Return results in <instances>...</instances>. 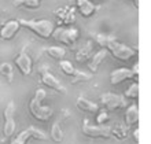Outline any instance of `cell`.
I'll use <instances>...</instances> for the list:
<instances>
[{
	"label": "cell",
	"instance_id": "obj_1",
	"mask_svg": "<svg viewBox=\"0 0 151 144\" xmlns=\"http://www.w3.org/2000/svg\"><path fill=\"white\" fill-rule=\"evenodd\" d=\"M45 96H47L45 89H43V88L36 89V92L33 93L32 99L29 100V104H28L29 114L35 120L40 121V122H45V121L51 120V117L54 115L52 107L43 104V100L45 99Z\"/></svg>",
	"mask_w": 151,
	"mask_h": 144
},
{
	"label": "cell",
	"instance_id": "obj_2",
	"mask_svg": "<svg viewBox=\"0 0 151 144\" xmlns=\"http://www.w3.org/2000/svg\"><path fill=\"white\" fill-rule=\"evenodd\" d=\"M21 26L29 29L32 33H35L36 36H39L40 39L47 40L52 36L54 32V22H51L50 19H18Z\"/></svg>",
	"mask_w": 151,
	"mask_h": 144
},
{
	"label": "cell",
	"instance_id": "obj_3",
	"mask_svg": "<svg viewBox=\"0 0 151 144\" xmlns=\"http://www.w3.org/2000/svg\"><path fill=\"white\" fill-rule=\"evenodd\" d=\"M104 49H106L113 58H115L117 60H121V62H127V60L135 58L136 54H137V51H136L135 48L119 43V41H117V39H113V40L104 47Z\"/></svg>",
	"mask_w": 151,
	"mask_h": 144
},
{
	"label": "cell",
	"instance_id": "obj_4",
	"mask_svg": "<svg viewBox=\"0 0 151 144\" xmlns=\"http://www.w3.org/2000/svg\"><path fill=\"white\" fill-rule=\"evenodd\" d=\"M81 133L88 139H113L111 136V126L109 125H91L89 120L83 121L81 125Z\"/></svg>",
	"mask_w": 151,
	"mask_h": 144
},
{
	"label": "cell",
	"instance_id": "obj_5",
	"mask_svg": "<svg viewBox=\"0 0 151 144\" xmlns=\"http://www.w3.org/2000/svg\"><path fill=\"white\" fill-rule=\"evenodd\" d=\"M51 37L60 44H65L66 47H72L78 40L80 33L78 29L74 26H59V28L54 29Z\"/></svg>",
	"mask_w": 151,
	"mask_h": 144
},
{
	"label": "cell",
	"instance_id": "obj_6",
	"mask_svg": "<svg viewBox=\"0 0 151 144\" xmlns=\"http://www.w3.org/2000/svg\"><path fill=\"white\" fill-rule=\"evenodd\" d=\"M39 73H40V82H41V85H44L45 88H50L58 93L68 92V89L65 88V85L50 72V67H48V66H45V64L41 66Z\"/></svg>",
	"mask_w": 151,
	"mask_h": 144
},
{
	"label": "cell",
	"instance_id": "obj_7",
	"mask_svg": "<svg viewBox=\"0 0 151 144\" xmlns=\"http://www.w3.org/2000/svg\"><path fill=\"white\" fill-rule=\"evenodd\" d=\"M4 125H3V136L6 139H10V137L15 133V103L14 102H8L7 106L4 107Z\"/></svg>",
	"mask_w": 151,
	"mask_h": 144
},
{
	"label": "cell",
	"instance_id": "obj_8",
	"mask_svg": "<svg viewBox=\"0 0 151 144\" xmlns=\"http://www.w3.org/2000/svg\"><path fill=\"white\" fill-rule=\"evenodd\" d=\"M100 103L104 110L107 111H114L118 108H125L128 106L127 99L122 95H117L113 92H104L100 95Z\"/></svg>",
	"mask_w": 151,
	"mask_h": 144
},
{
	"label": "cell",
	"instance_id": "obj_9",
	"mask_svg": "<svg viewBox=\"0 0 151 144\" xmlns=\"http://www.w3.org/2000/svg\"><path fill=\"white\" fill-rule=\"evenodd\" d=\"M30 139H36V140H47L48 136L47 133L41 130V129L36 128V126H29V128L24 129L19 135H17L11 140L10 144H28Z\"/></svg>",
	"mask_w": 151,
	"mask_h": 144
},
{
	"label": "cell",
	"instance_id": "obj_10",
	"mask_svg": "<svg viewBox=\"0 0 151 144\" xmlns=\"http://www.w3.org/2000/svg\"><path fill=\"white\" fill-rule=\"evenodd\" d=\"M15 66L24 77H29L33 72V60L28 54V47H24L15 58Z\"/></svg>",
	"mask_w": 151,
	"mask_h": 144
},
{
	"label": "cell",
	"instance_id": "obj_11",
	"mask_svg": "<svg viewBox=\"0 0 151 144\" xmlns=\"http://www.w3.org/2000/svg\"><path fill=\"white\" fill-rule=\"evenodd\" d=\"M69 117H70L69 110L63 108V110L60 111L59 118L52 124L51 130H50V137H51V140L54 141V143H62V141H63L65 135H63V129H62V122H63L65 120H68Z\"/></svg>",
	"mask_w": 151,
	"mask_h": 144
},
{
	"label": "cell",
	"instance_id": "obj_12",
	"mask_svg": "<svg viewBox=\"0 0 151 144\" xmlns=\"http://www.w3.org/2000/svg\"><path fill=\"white\" fill-rule=\"evenodd\" d=\"M21 29V25L18 19H10L0 28V39L4 41H10L18 34Z\"/></svg>",
	"mask_w": 151,
	"mask_h": 144
},
{
	"label": "cell",
	"instance_id": "obj_13",
	"mask_svg": "<svg viewBox=\"0 0 151 144\" xmlns=\"http://www.w3.org/2000/svg\"><path fill=\"white\" fill-rule=\"evenodd\" d=\"M128 80H136L135 74L132 73L131 69H127V67H119V69H115L110 73V84L111 85H118L124 81H128Z\"/></svg>",
	"mask_w": 151,
	"mask_h": 144
},
{
	"label": "cell",
	"instance_id": "obj_14",
	"mask_svg": "<svg viewBox=\"0 0 151 144\" xmlns=\"http://www.w3.org/2000/svg\"><path fill=\"white\" fill-rule=\"evenodd\" d=\"M76 8L84 18H89L98 11L99 7L95 6L91 0H76Z\"/></svg>",
	"mask_w": 151,
	"mask_h": 144
},
{
	"label": "cell",
	"instance_id": "obj_15",
	"mask_svg": "<svg viewBox=\"0 0 151 144\" xmlns=\"http://www.w3.org/2000/svg\"><path fill=\"white\" fill-rule=\"evenodd\" d=\"M107 55H109V52L106 51L104 48H102V49H99V51H96L93 55H91V58L88 59V69L91 70L92 74L99 70V66L102 64V62L106 59V56Z\"/></svg>",
	"mask_w": 151,
	"mask_h": 144
},
{
	"label": "cell",
	"instance_id": "obj_16",
	"mask_svg": "<svg viewBox=\"0 0 151 144\" xmlns=\"http://www.w3.org/2000/svg\"><path fill=\"white\" fill-rule=\"evenodd\" d=\"M55 15L58 16V24L66 25V26H70V25L74 22V8L73 7H62L58 8L55 12Z\"/></svg>",
	"mask_w": 151,
	"mask_h": 144
},
{
	"label": "cell",
	"instance_id": "obj_17",
	"mask_svg": "<svg viewBox=\"0 0 151 144\" xmlns=\"http://www.w3.org/2000/svg\"><path fill=\"white\" fill-rule=\"evenodd\" d=\"M76 107L78 108L80 111L89 112V114H96L98 110H99V104H96L95 102H91V100L85 99L83 96H78V97L76 99Z\"/></svg>",
	"mask_w": 151,
	"mask_h": 144
},
{
	"label": "cell",
	"instance_id": "obj_18",
	"mask_svg": "<svg viewBox=\"0 0 151 144\" xmlns=\"http://www.w3.org/2000/svg\"><path fill=\"white\" fill-rule=\"evenodd\" d=\"M124 120H125V125H127L128 128L137 125V122H139V107H137V104H129V106H127Z\"/></svg>",
	"mask_w": 151,
	"mask_h": 144
},
{
	"label": "cell",
	"instance_id": "obj_19",
	"mask_svg": "<svg viewBox=\"0 0 151 144\" xmlns=\"http://www.w3.org/2000/svg\"><path fill=\"white\" fill-rule=\"evenodd\" d=\"M92 51H93V44L92 41H87L83 47L80 48L78 51L76 52L74 59L77 63H84V62H88V59L91 58Z\"/></svg>",
	"mask_w": 151,
	"mask_h": 144
},
{
	"label": "cell",
	"instance_id": "obj_20",
	"mask_svg": "<svg viewBox=\"0 0 151 144\" xmlns=\"http://www.w3.org/2000/svg\"><path fill=\"white\" fill-rule=\"evenodd\" d=\"M41 52L47 54L50 58H52V59H55V60H60L66 56V49L63 47H60V45H52V47L44 48Z\"/></svg>",
	"mask_w": 151,
	"mask_h": 144
},
{
	"label": "cell",
	"instance_id": "obj_21",
	"mask_svg": "<svg viewBox=\"0 0 151 144\" xmlns=\"http://www.w3.org/2000/svg\"><path fill=\"white\" fill-rule=\"evenodd\" d=\"M0 76L7 81L8 84H11L14 81V66L10 62H1L0 63Z\"/></svg>",
	"mask_w": 151,
	"mask_h": 144
},
{
	"label": "cell",
	"instance_id": "obj_22",
	"mask_svg": "<svg viewBox=\"0 0 151 144\" xmlns=\"http://www.w3.org/2000/svg\"><path fill=\"white\" fill-rule=\"evenodd\" d=\"M111 136L117 140H125L129 137V129L127 125H115L111 126Z\"/></svg>",
	"mask_w": 151,
	"mask_h": 144
},
{
	"label": "cell",
	"instance_id": "obj_23",
	"mask_svg": "<svg viewBox=\"0 0 151 144\" xmlns=\"http://www.w3.org/2000/svg\"><path fill=\"white\" fill-rule=\"evenodd\" d=\"M92 78H93V76H92V73H85V72H81V70H78V69H76L74 74L72 76V80H70V82L72 84H83V82H88V81H91Z\"/></svg>",
	"mask_w": 151,
	"mask_h": 144
},
{
	"label": "cell",
	"instance_id": "obj_24",
	"mask_svg": "<svg viewBox=\"0 0 151 144\" xmlns=\"http://www.w3.org/2000/svg\"><path fill=\"white\" fill-rule=\"evenodd\" d=\"M43 0H14V7L29 8V10H36L41 6Z\"/></svg>",
	"mask_w": 151,
	"mask_h": 144
},
{
	"label": "cell",
	"instance_id": "obj_25",
	"mask_svg": "<svg viewBox=\"0 0 151 144\" xmlns=\"http://www.w3.org/2000/svg\"><path fill=\"white\" fill-rule=\"evenodd\" d=\"M113 39H115L114 34H106V33H95L93 34V40L96 41V44H99L102 48L106 47Z\"/></svg>",
	"mask_w": 151,
	"mask_h": 144
},
{
	"label": "cell",
	"instance_id": "obj_26",
	"mask_svg": "<svg viewBox=\"0 0 151 144\" xmlns=\"http://www.w3.org/2000/svg\"><path fill=\"white\" fill-rule=\"evenodd\" d=\"M58 62H59V67H60V70L63 72V74H66V76H69V77H72L73 74H74L76 67L70 60L60 59V60H58Z\"/></svg>",
	"mask_w": 151,
	"mask_h": 144
},
{
	"label": "cell",
	"instance_id": "obj_27",
	"mask_svg": "<svg viewBox=\"0 0 151 144\" xmlns=\"http://www.w3.org/2000/svg\"><path fill=\"white\" fill-rule=\"evenodd\" d=\"M124 97H127V99H137V97H139V82H137V81H133V82L128 87Z\"/></svg>",
	"mask_w": 151,
	"mask_h": 144
},
{
	"label": "cell",
	"instance_id": "obj_28",
	"mask_svg": "<svg viewBox=\"0 0 151 144\" xmlns=\"http://www.w3.org/2000/svg\"><path fill=\"white\" fill-rule=\"evenodd\" d=\"M109 120V112L107 110H104V108H102V110H98V112H96V124L98 125H103L106 121Z\"/></svg>",
	"mask_w": 151,
	"mask_h": 144
},
{
	"label": "cell",
	"instance_id": "obj_29",
	"mask_svg": "<svg viewBox=\"0 0 151 144\" xmlns=\"http://www.w3.org/2000/svg\"><path fill=\"white\" fill-rule=\"evenodd\" d=\"M132 136H133V139H135L136 143H139V139H140V129L136 128L132 130Z\"/></svg>",
	"mask_w": 151,
	"mask_h": 144
},
{
	"label": "cell",
	"instance_id": "obj_30",
	"mask_svg": "<svg viewBox=\"0 0 151 144\" xmlns=\"http://www.w3.org/2000/svg\"><path fill=\"white\" fill-rule=\"evenodd\" d=\"M131 70H132V73L135 74L136 80H137V77H139V62H136V63L133 64V67H132Z\"/></svg>",
	"mask_w": 151,
	"mask_h": 144
},
{
	"label": "cell",
	"instance_id": "obj_31",
	"mask_svg": "<svg viewBox=\"0 0 151 144\" xmlns=\"http://www.w3.org/2000/svg\"><path fill=\"white\" fill-rule=\"evenodd\" d=\"M131 1H132V4H133L135 7H137V6H139V0H131Z\"/></svg>",
	"mask_w": 151,
	"mask_h": 144
},
{
	"label": "cell",
	"instance_id": "obj_32",
	"mask_svg": "<svg viewBox=\"0 0 151 144\" xmlns=\"http://www.w3.org/2000/svg\"><path fill=\"white\" fill-rule=\"evenodd\" d=\"M133 144H139V143H133Z\"/></svg>",
	"mask_w": 151,
	"mask_h": 144
}]
</instances>
